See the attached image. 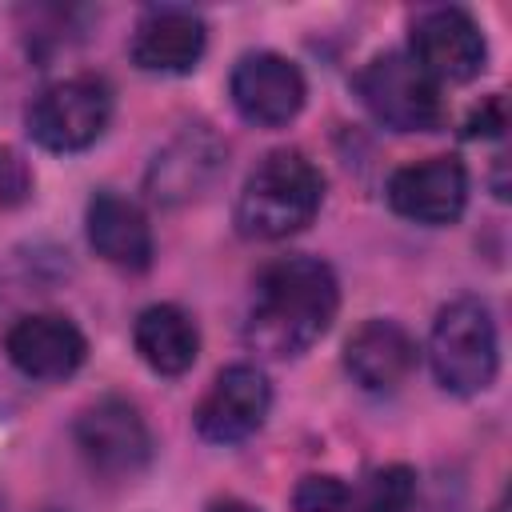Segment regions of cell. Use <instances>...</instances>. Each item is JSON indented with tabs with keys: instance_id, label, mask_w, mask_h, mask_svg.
Masks as SVG:
<instances>
[{
	"instance_id": "1",
	"label": "cell",
	"mask_w": 512,
	"mask_h": 512,
	"mask_svg": "<svg viewBox=\"0 0 512 512\" xmlns=\"http://www.w3.org/2000/svg\"><path fill=\"white\" fill-rule=\"evenodd\" d=\"M340 304L336 276L316 256H284L268 264L256 280V300L248 312V344L264 356H300L312 348Z\"/></svg>"
},
{
	"instance_id": "2",
	"label": "cell",
	"mask_w": 512,
	"mask_h": 512,
	"mask_svg": "<svg viewBox=\"0 0 512 512\" xmlns=\"http://www.w3.org/2000/svg\"><path fill=\"white\" fill-rule=\"evenodd\" d=\"M320 200H324L320 168L304 152L280 148V152H268L244 180L236 200V224L244 236L284 240L312 224V216L320 212Z\"/></svg>"
},
{
	"instance_id": "3",
	"label": "cell",
	"mask_w": 512,
	"mask_h": 512,
	"mask_svg": "<svg viewBox=\"0 0 512 512\" xmlns=\"http://www.w3.org/2000/svg\"><path fill=\"white\" fill-rule=\"evenodd\" d=\"M428 364L440 380V388L456 396H476L496 380L500 344L488 304L460 296L436 312L432 336H428Z\"/></svg>"
},
{
	"instance_id": "4",
	"label": "cell",
	"mask_w": 512,
	"mask_h": 512,
	"mask_svg": "<svg viewBox=\"0 0 512 512\" xmlns=\"http://www.w3.org/2000/svg\"><path fill=\"white\" fill-rule=\"evenodd\" d=\"M356 92L364 108L392 132H428L444 120L440 84L408 52H384L368 60L356 76Z\"/></svg>"
},
{
	"instance_id": "5",
	"label": "cell",
	"mask_w": 512,
	"mask_h": 512,
	"mask_svg": "<svg viewBox=\"0 0 512 512\" xmlns=\"http://www.w3.org/2000/svg\"><path fill=\"white\" fill-rule=\"evenodd\" d=\"M112 120V92L100 76H68L48 84L28 108V136L48 152L92 148Z\"/></svg>"
},
{
	"instance_id": "6",
	"label": "cell",
	"mask_w": 512,
	"mask_h": 512,
	"mask_svg": "<svg viewBox=\"0 0 512 512\" xmlns=\"http://www.w3.org/2000/svg\"><path fill=\"white\" fill-rule=\"evenodd\" d=\"M76 444L84 460L104 476H132L152 460V432L136 404L104 396L76 420Z\"/></svg>"
},
{
	"instance_id": "7",
	"label": "cell",
	"mask_w": 512,
	"mask_h": 512,
	"mask_svg": "<svg viewBox=\"0 0 512 512\" xmlns=\"http://www.w3.org/2000/svg\"><path fill=\"white\" fill-rule=\"evenodd\" d=\"M436 84H464L484 72L488 44L480 24L464 8H428L412 24V52H408Z\"/></svg>"
},
{
	"instance_id": "8",
	"label": "cell",
	"mask_w": 512,
	"mask_h": 512,
	"mask_svg": "<svg viewBox=\"0 0 512 512\" xmlns=\"http://www.w3.org/2000/svg\"><path fill=\"white\" fill-rule=\"evenodd\" d=\"M236 112L256 128H280L304 108V76L280 52H248L236 60L228 80Z\"/></svg>"
},
{
	"instance_id": "9",
	"label": "cell",
	"mask_w": 512,
	"mask_h": 512,
	"mask_svg": "<svg viewBox=\"0 0 512 512\" xmlns=\"http://www.w3.org/2000/svg\"><path fill=\"white\" fill-rule=\"evenodd\" d=\"M268 404H272L268 376L256 364H232L204 392L196 408V432L212 444H240L264 424Z\"/></svg>"
},
{
	"instance_id": "10",
	"label": "cell",
	"mask_w": 512,
	"mask_h": 512,
	"mask_svg": "<svg viewBox=\"0 0 512 512\" xmlns=\"http://www.w3.org/2000/svg\"><path fill=\"white\" fill-rule=\"evenodd\" d=\"M388 204L412 224H452L468 204V172L456 156L404 164L388 180Z\"/></svg>"
},
{
	"instance_id": "11",
	"label": "cell",
	"mask_w": 512,
	"mask_h": 512,
	"mask_svg": "<svg viewBox=\"0 0 512 512\" xmlns=\"http://www.w3.org/2000/svg\"><path fill=\"white\" fill-rule=\"evenodd\" d=\"M4 352L12 368L24 372L28 380H68L84 364L88 340L68 316L36 312V316H20L8 328Z\"/></svg>"
},
{
	"instance_id": "12",
	"label": "cell",
	"mask_w": 512,
	"mask_h": 512,
	"mask_svg": "<svg viewBox=\"0 0 512 512\" xmlns=\"http://www.w3.org/2000/svg\"><path fill=\"white\" fill-rule=\"evenodd\" d=\"M204 44H208V28L200 12L164 4L140 16L132 32V60L136 68L156 72V76H184L200 64Z\"/></svg>"
},
{
	"instance_id": "13",
	"label": "cell",
	"mask_w": 512,
	"mask_h": 512,
	"mask_svg": "<svg viewBox=\"0 0 512 512\" xmlns=\"http://www.w3.org/2000/svg\"><path fill=\"white\" fill-rule=\"evenodd\" d=\"M344 368L364 392H396L416 368V340L396 320H368L348 336Z\"/></svg>"
},
{
	"instance_id": "14",
	"label": "cell",
	"mask_w": 512,
	"mask_h": 512,
	"mask_svg": "<svg viewBox=\"0 0 512 512\" xmlns=\"http://www.w3.org/2000/svg\"><path fill=\"white\" fill-rule=\"evenodd\" d=\"M224 168V148L212 132L196 128L184 132L180 140H172L148 168V188L160 204H184L192 196H200L204 188H212V180Z\"/></svg>"
},
{
	"instance_id": "15",
	"label": "cell",
	"mask_w": 512,
	"mask_h": 512,
	"mask_svg": "<svg viewBox=\"0 0 512 512\" xmlns=\"http://www.w3.org/2000/svg\"><path fill=\"white\" fill-rule=\"evenodd\" d=\"M88 244L116 268L144 272L152 264V228L144 212L120 192H96L88 200Z\"/></svg>"
},
{
	"instance_id": "16",
	"label": "cell",
	"mask_w": 512,
	"mask_h": 512,
	"mask_svg": "<svg viewBox=\"0 0 512 512\" xmlns=\"http://www.w3.org/2000/svg\"><path fill=\"white\" fill-rule=\"evenodd\" d=\"M132 340H136V352L140 360L160 372V376H180L196 364V352H200V332L192 324V316L176 304H152L136 316V328H132Z\"/></svg>"
},
{
	"instance_id": "17",
	"label": "cell",
	"mask_w": 512,
	"mask_h": 512,
	"mask_svg": "<svg viewBox=\"0 0 512 512\" xmlns=\"http://www.w3.org/2000/svg\"><path fill=\"white\" fill-rule=\"evenodd\" d=\"M416 500V472L408 464H388L368 476L352 504V512H412Z\"/></svg>"
},
{
	"instance_id": "18",
	"label": "cell",
	"mask_w": 512,
	"mask_h": 512,
	"mask_svg": "<svg viewBox=\"0 0 512 512\" xmlns=\"http://www.w3.org/2000/svg\"><path fill=\"white\" fill-rule=\"evenodd\" d=\"M348 500H352V492L336 476H304L292 496L296 512H348Z\"/></svg>"
},
{
	"instance_id": "19",
	"label": "cell",
	"mask_w": 512,
	"mask_h": 512,
	"mask_svg": "<svg viewBox=\"0 0 512 512\" xmlns=\"http://www.w3.org/2000/svg\"><path fill=\"white\" fill-rule=\"evenodd\" d=\"M28 192V172L12 152H0V204H16Z\"/></svg>"
},
{
	"instance_id": "20",
	"label": "cell",
	"mask_w": 512,
	"mask_h": 512,
	"mask_svg": "<svg viewBox=\"0 0 512 512\" xmlns=\"http://www.w3.org/2000/svg\"><path fill=\"white\" fill-rule=\"evenodd\" d=\"M468 136H496L500 128H504V104H500V96H492V100H484L472 116H468Z\"/></svg>"
},
{
	"instance_id": "21",
	"label": "cell",
	"mask_w": 512,
	"mask_h": 512,
	"mask_svg": "<svg viewBox=\"0 0 512 512\" xmlns=\"http://www.w3.org/2000/svg\"><path fill=\"white\" fill-rule=\"evenodd\" d=\"M208 512H260L256 504H244V500H216Z\"/></svg>"
},
{
	"instance_id": "22",
	"label": "cell",
	"mask_w": 512,
	"mask_h": 512,
	"mask_svg": "<svg viewBox=\"0 0 512 512\" xmlns=\"http://www.w3.org/2000/svg\"><path fill=\"white\" fill-rule=\"evenodd\" d=\"M496 512H508V504H504V500H500V504H496Z\"/></svg>"
}]
</instances>
